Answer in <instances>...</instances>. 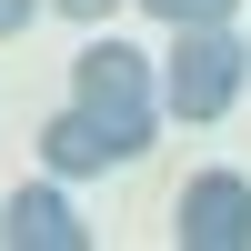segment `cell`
I'll return each instance as SVG.
<instances>
[{
    "label": "cell",
    "mask_w": 251,
    "mask_h": 251,
    "mask_svg": "<svg viewBox=\"0 0 251 251\" xmlns=\"http://www.w3.org/2000/svg\"><path fill=\"white\" fill-rule=\"evenodd\" d=\"M251 80V40L231 20H211V30H171V50H161V111L171 121H231Z\"/></svg>",
    "instance_id": "obj_1"
},
{
    "label": "cell",
    "mask_w": 251,
    "mask_h": 251,
    "mask_svg": "<svg viewBox=\"0 0 251 251\" xmlns=\"http://www.w3.org/2000/svg\"><path fill=\"white\" fill-rule=\"evenodd\" d=\"M71 100L100 111V121H121V131H141V141L171 121L161 111V80H151V50H131V40H111V30H91L71 50Z\"/></svg>",
    "instance_id": "obj_2"
},
{
    "label": "cell",
    "mask_w": 251,
    "mask_h": 251,
    "mask_svg": "<svg viewBox=\"0 0 251 251\" xmlns=\"http://www.w3.org/2000/svg\"><path fill=\"white\" fill-rule=\"evenodd\" d=\"M151 151L141 131H121V121H100V111H50L40 121V171H60V181H91V171H131V161Z\"/></svg>",
    "instance_id": "obj_3"
},
{
    "label": "cell",
    "mask_w": 251,
    "mask_h": 251,
    "mask_svg": "<svg viewBox=\"0 0 251 251\" xmlns=\"http://www.w3.org/2000/svg\"><path fill=\"white\" fill-rule=\"evenodd\" d=\"M171 241L181 251H251V181L241 171H201L171 211Z\"/></svg>",
    "instance_id": "obj_4"
},
{
    "label": "cell",
    "mask_w": 251,
    "mask_h": 251,
    "mask_svg": "<svg viewBox=\"0 0 251 251\" xmlns=\"http://www.w3.org/2000/svg\"><path fill=\"white\" fill-rule=\"evenodd\" d=\"M0 241L10 251H91V221L71 211V191H60V171H50V181H30V191L0 201Z\"/></svg>",
    "instance_id": "obj_5"
},
{
    "label": "cell",
    "mask_w": 251,
    "mask_h": 251,
    "mask_svg": "<svg viewBox=\"0 0 251 251\" xmlns=\"http://www.w3.org/2000/svg\"><path fill=\"white\" fill-rule=\"evenodd\" d=\"M161 30H211V20H241V0H141Z\"/></svg>",
    "instance_id": "obj_6"
},
{
    "label": "cell",
    "mask_w": 251,
    "mask_h": 251,
    "mask_svg": "<svg viewBox=\"0 0 251 251\" xmlns=\"http://www.w3.org/2000/svg\"><path fill=\"white\" fill-rule=\"evenodd\" d=\"M40 10H50V0H0V40H20V30H30Z\"/></svg>",
    "instance_id": "obj_7"
},
{
    "label": "cell",
    "mask_w": 251,
    "mask_h": 251,
    "mask_svg": "<svg viewBox=\"0 0 251 251\" xmlns=\"http://www.w3.org/2000/svg\"><path fill=\"white\" fill-rule=\"evenodd\" d=\"M50 10H60V20H80V30H100V20L121 10V0H50Z\"/></svg>",
    "instance_id": "obj_8"
}]
</instances>
